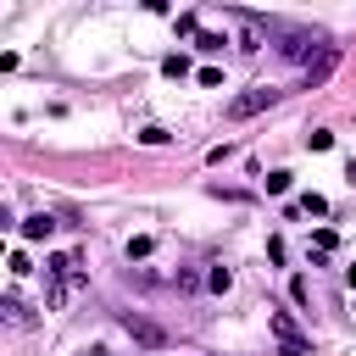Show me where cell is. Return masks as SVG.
Here are the masks:
<instances>
[{"label": "cell", "instance_id": "4fadbf2b", "mask_svg": "<svg viewBox=\"0 0 356 356\" xmlns=\"http://www.w3.org/2000/svg\"><path fill=\"white\" fill-rule=\"evenodd\" d=\"M195 50H206V56H211V50H222V33H200V39H195Z\"/></svg>", "mask_w": 356, "mask_h": 356}, {"label": "cell", "instance_id": "2e32d148", "mask_svg": "<svg viewBox=\"0 0 356 356\" xmlns=\"http://www.w3.org/2000/svg\"><path fill=\"white\" fill-rule=\"evenodd\" d=\"M289 295H295V300L306 306V300H312V284H306V278H289Z\"/></svg>", "mask_w": 356, "mask_h": 356}, {"label": "cell", "instance_id": "3957f363", "mask_svg": "<svg viewBox=\"0 0 356 356\" xmlns=\"http://www.w3.org/2000/svg\"><path fill=\"white\" fill-rule=\"evenodd\" d=\"M273 328H278V339H284V350H289V356H306V339L295 334V323H289L284 312H273Z\"/></svg>", "mask_w": 356, "mask_h": 356}, {"label": "cell", "instance_id": "8992f818", "mask_svg": "<svg viewBox=\"0 0 356 356\" xmlns=\"http://www.w3.org/2000/svg\"><path fill=\"white\" fill-rule=\"evenodd\" d=\"M289 211H300V217H328V200H323V195H300Z\"/></svg>", "mask_w": 356, "mask_h": 356}, {"label": "cell", "instance_id": "7c38bea8", "mask_svg": "<svg viewBox=\"0 0 356 356\" xmlns=\"http://www.w3.org/2000/svg\"><path fill=\"white\" fill-rule=\"evenodd\" d=\"M261 184H267V195H284V189H289V172H267Z\"/></svg>", "mask_w": 356, "mask_h": 356}, {"label": "cell", "instance_id": "7a4b0ae2", "mask_svg": "<svg viewBox=\"0 0 356 356\" xmlns=\"http://www.w3.org/2000/svg\"><path fill=\"white\" fill-rule=\"evenodd\" d=\"M284 89H273V83H261V89H250V95H239V100H228V117L234 122H245V117H256V111H267L273 100H278Z\"/></svg>", "mask_w": 356, "mask_h": 356}, {"label": "cell", "instance_id": "8fae6325", "mask_svg": "<svg viewBox=\"0 0 356 356\" xmlns=\"http://www.w3.org/2000/svg\"><path fill=\"white\" fill-rule=\"evenodd\" d=\"M195 28H200V17H195V11H184V17H178V33H184V39H200Z\"/></svg>", "mask_w": 356, "mask_h": 356}, {"label": "cell", "instance_id": "5b68a950", "mask_svg": "<svg viewBox=\"0 0 356 356\" xmlns=\"http://www.w3.org/2000/svg\"><path fill=\"white\" fill-rule=\"evenodd\" d=\"M0 312H6V323H11V328H28V323H33V312H28L17 295H6V300H0Z\"/></svg>", "mask_w": 356, "mask_h": 356}, {"label": "cell", "instance_id": "e0dca14e", "mask_svg": "<svg viewBox=\"0 0 356 356\" xmlns=\"http://www.w3.org/2000/svg\"><path fill=\"white\" fill-rule=\"evenodd\" d=\"M345 284H350V289H356V267H345Z\"/></svg>", "mask_w": 356, "mask_h": 356}, {"label": "cell", "instance_id": "277c9868", "mask_svg": "<svg viewBox=\"0 0 356 356\" xmlns=\"http://www.w3.org/2000/svg\"><path fill=\"white\" fill-rule=\"evenodd\" d=\"M50 228H56V217H50V211H33V217H22V239H50Z\"/></svg>", "mask_w": 356, "mask_h": 356}, {"label": "cell", "instance_id": "52a82bcc", "mask_svg": "<svg viewBox=\"0 0 356 356\" xmlns=\"http://www.w3.org/2000/svg\"><path fill=\"white\" fill-rule=\"evenodd\" d=\"M6 267H11V278H28V273H33V261H28V250H11V261H6Z\"/></svg>", "mask_w": 356, "mask_h": 356}, {"label": "cell", "instance_id": "6da1fadb", "mask_svg": "<svg viewBox=\"0 0 356 356\" xmlns=\"http://www.w3.org/2000/svg\"><path fill=\"white\" fill-rule=\"evenodd\" d=\"M78 284H83L78 256H72V250L50 256V261H44V312H61V306L72 300V289H78Z\"/></svg>", "mask_w": 356, "mask_h": 356}, {"label": "cell", "instance_id": "30bf717a", "mask_svg": "<svg viewBox=\"0 0 356 356\" xmlns=\"http://www.w3.org/2000/svg\"><path fill=\"white\" fill-rule=\"evenodd\" d=\"M150 245H156L150 234H139V239H128V261H139V256H150Z\"/></svg>", "mask_w": 356, "mask_h": 356}, {"label": "cell", "instance_id": "9c48e42d", "mask_svg": "<svg viewBox=\"0 0 356 356\" xmlns=\"http://www.w3.org/2000/svg\"><path fill=\"white\" fill-rule=\"evenodd\" d=\"M306 145H312V150H334V134H328V128H312Z\"/></svg>", "mask_w": 356, "mask_h": 356}, {"label": "cell", "instance_id": "9a60e30c", "mask_svg": "<svg viewBox=\"0 0 356 356\" xmlns=\"http://www.w3.org/2000/svg\"><path fill=\"white\" fill-rule=\"evenodd\" d=\"M139 139H145V145H167V128H156V122H150V128H139Z\"/></svg>", "mask_w": 356, "mask_h": 356}, {"label": "cell", "instance_id": "ba28073f", "mask_svg": "<svg viewBox=\"0 0 356 356\" xmlns=\"http://www.w3.org/2000/svg\"><path fill=\"white\" fill-rule=\"evenodd\" d=\"M206 284H211L217 295H228V284H234V273H228V267H211V273H206Z\"/></svg>", "mask_w": 356, "mask_h": 356}, {"label": "cell", "instance_id": "5bb4252c", "mask_svg": "<svg viewBox=\"0 0 356 356\" xmlns=\"http://www.w3.org/2000/svg\"><path fill=\"white\" fill-rule=\"evenodd\" d=\"M161 72H167V78H184V72H189V61H184V56H167V67H161Z\"/></svg>", "mask_w": 356, "mask_h": 356}]
</instances>
